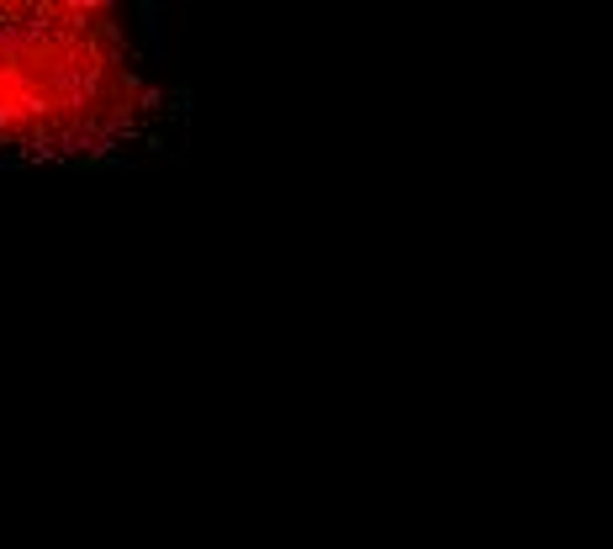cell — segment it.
<instances>
[{
  "instance_id": "6da1fadb",
  "label": "cell",
  "mask_w": 613,
  "mask_h": 549,
  "mask_svg": "<svg viewBox=\"0 0 613 549\" xmlns=\"http://www.w3.org/2000/svg\"><path fill=\"white\" fill-rule=\"evenodd\" d=\"M159 117V0H0V164H112Z\"/></svg>"
}]
</instances>
